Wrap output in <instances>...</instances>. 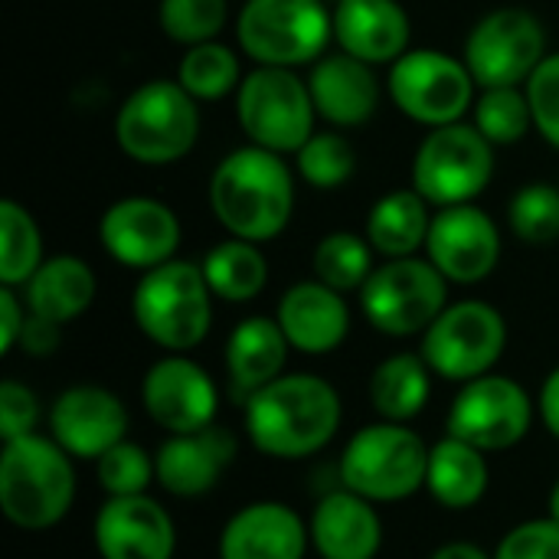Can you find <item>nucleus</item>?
Masks as SVG:
<instances>
[{"label": "nucleus", "instance_id": "obj_32", "mask_svg": "<svg viewBox=\"0 0 559 559\" xmlns=\"http://www.w3.org/2000/svg\"><path fill=\"white\" fill-rule=\"evenodd\" d=\"M174 79L203 105V102H219L226 95H236L246 75H242V62L236 49L219 39H210V43L183 49Z\"/></svg>", "mask_w": 559, "mask_h": 559}, {"label": "nucleus", "instance_id": "obj_31", "mask_svg": "<svg viewBox=\"0 0 559 559\" xmlns=\"http://www.w3.org/2000/svg\"><path fill=\"white\" fill-rule=\"evenodd\" d=\"M200 269L206 275L210 292L229 305H246V301L259 298L269 285V259H265L262 246L239 239V236L216 242L200 259Z\"/></svg>", "mask_w": 559, "mask_h": 559}, {"label": "nucleus", "instance_id": "obj_35", "mask_svg": "<svg viewBox=\"0 0 559 559\" xmlns=\"http://www.w3.org/2000/svg\"><path fill=\"white\" fill-rule=\"evenodd\" d=\"M472 124L495 144L511 147L534 131V111L524 85H501V88H478Z\"/></svg>", "mask_w": 559, "mask_h": 559}, {"label": "nucleus", "instance_id": "obj_40", "mask_svg": "<svg viewBox=\"0 0 559 559\" xmlns=\"http://www.w3.org/2000/svg\"><path fill=\"white\" fill-rule=\"evenodd\" d=\"M527 98L534 111V131L559 151V52H550L527 79Z\"/></svg>", "mask_w": 559, "mask_h": 559}, {"label": "nucleus", "instance_id": "obj_20", "mask_svg": "<svg viewBox=\"0 0 559 559\" xmlns=\"http://www.w3.org/2000/svg\"><path fill=\"white\" fill-rule=\"evenodd\" d=\"M373 69L377 66L344 49L324 52L308 72V88H311L318 118H324L337 131L367 124L377 115L380 98H383V88Z\"/></svg>", "mask_w": 559, "mask_h": 559}, {"label": "nucleus", "instance_id": "obj_9", "mask_svg": "<svg viewBox=\"0 0 559 559\" xmlns=\"http://www.w3.org/2000/svg\"><path fill=\"white\" fill-rule=\"evenodd\" d=\"M495 151L472 121L429 128L413 157V187L432 210L475 203L495 180Z\"/></svg>", "mask_w": 559, "mask_h": 559}, {"label": "nucleus", "instance_id": "obj_10", "mask_svg": "<svg viewBox=\"0 0 559 559\" xmlns=\"http://www.w3.org/2000/svg\"><path fill=\"white\" fill-rule=\"evenodd\" d=\"M393 105L423 128H442L465 121L478 98V82L465 59L432 46H413L386 75Z\"/></svg>", "mask_w": 559, "mask_h": 559}, {"label": "nucleus", "instance_id": "obj_30", "mask_svg": "<svg viewBox=\"0 0 559 559\" xmlns=\"http://www.w3.org/2000/svg\"><path fill=\"white\" fill-rule=\"evenodd\" d=\"M432 367L423 354H390L370 373V406L386 423L416 419L432 396Z\"/></svg>", "mask_w": 559, "mask_h": 559}, {"label": "nucleus", "instance_id": "obj_24", "mask_svg": "<svg viewBox=\"0 0 559 559\" xmlns=\"http://www.w3.org/2000/svg\"><path fill=\"white\" fill-rule=\"evenodd\" d=\"M236 459V439L223 426L190 436H167L154 455L157 485L174 498H203L213 491Z\"/></svg>", "mask_w": 559, "mask_h": 559}, {"label": "nucleus", "instance_id": "obj_25", "mask_svg": "<svg viewBox=\"0 0 559 559\" xmlns=\"http://www.w3.org/2000/svg\"><path fill=\"white\" fill-rule=\"evenodd\" d=\"M308 531L311 547L321 559H377L383 547V521L373 501L347 488L318 501Z\"/></svg>", "mask_w": 559, "mask_h": 559}, {"label": "nucleus", "instance_id": "obj_14", "mask_svg": "<svg viewBox=\"0 0 559 559\" xmlns=\"http://www.w3.org/2000/svg\"><path fill=\"white\" fill-rule=\"evenodd\" d=\"M534 400L527 390L501 373H485L478 380L462 383L459 396L449 406L445 436H455L475 449L508 452L527 439L534 426Z\"/></svg>", "mask_w": 559, "mask_h": 559}, {"label": "nucleus", "instance_id": "obj_33", "mask_svg": "<svg viewBox=\"0 0 559 559\" xmlns=\"http://www.w3.org/2000/svg\"><path fill=\"white\" fill-rule=\"evenodd\" d=\"M377 269V252L367 242V236L350 233V229H337L328 233L311 255V272L318 282H324L328 288L347 295V292H360L367 285V278Z\"/></svg>", "mask_w": 559, "mask_h": 559}, {"label": "nucleus", "instance_id": "obj_16", "mask_svg": "<svg viewBox=\"0 0 559 559\" xmlns=\"http://www.w3.org/2000/svg\"><path fill=\"white\" fill-rule=\"evenodd\" d=\"M141 403L151 423L170 436H190L216 426L219 390L213 377L187 354H167L147 367L141 380Z\"/></svg>", "mask_w": 559, "mask_h": 559}, {"label": "nucleus", "instance_id": "obj_4", "mask_svg": "<svg viewBox=\"0 0 559 559\" xmlns=\"http://www.w3.org/2000/svg\"><path fill=\"white\" fill-rule=\"evenodd\" d=\"M121 154L144 167H170L200 141V102L177 79H147L115 111Z\"/></svg>", "mask_w": 559, "mask_h": 559}, {"label": "nucleus", "instance_id": "obj_8", "mask_svg": "<svg viewBox=\"0 0 559 559\" xmlns=\"http://www.w3.org/2000/svg\"><path fill=\"white\" fill-rule=\"evenodd\" d=\"M236 118L249 144L282 157L298 154L318 121L308 75L282 66H255L236 88Z\"/></svg>", "mask_w": 559, "mask_h": 559}, {"label": "nucleus", "instance_id": "obj_5", "mask_svg": "<svg viewBox=\"0 0 559 559\" xmlns=\"http://www.w3.org/2000/svg\"><path fill=\"white\" fill-rule=\"evenodd\" d=\"M213 298L200 262L170 259L141 272L131 292V318L160 350L187 354L200 347L213 328Z\"/></svg>", "mask_w": 559, "mask_h": 559}, {"label": "nucleus", "instance_id": "obj_19", "mask_svg": "<svg viewBox=\"0 0 559 559\" xmlns=\"http://www.w3.org/2000/svg\"><path fill=\"white\" fill-rule=\"evenodd\" d=\"M92 540L102 559H174V518L147 495L108 498L92 524Z\"/></svg>", "mask_w": 559, "mask_h": 559}, {"label": "nucleus", "instance_id": "obj_29", "mask_svg": "<svg viewBox=\"0 0 559 559\" xmlns=\"http://www.w3.org/2000/svg\"><path fill=\"white\" fill-rule=\"evenodd\" d=\"M491 481V468L481 449L445 436L429 449V468H426V488L429 495L449 508V511H468L475 508Z\"/></svg>", "mask_w": 559, "mask_h": 559}, {"label": "nucleus", "instance_id": "obj_42", "mask_svg": "<svg viewBox=\"0 0 559 559\" xmlns=\"http://www.w3.org/2000/svg\"><path fill=\"white\" fill-rule=\"evenodd\" d=\"M39 423V400L29 386L20 380H3L0 383V439H23L33 436Z\"/></svg>", "mask_w": 559, "mask_h": 559}, {"label": "nucleus", "instance_id": "obj_2", "mask_svg": "<svg viewBox=\"0 0 559 559\" xmlns=\"http://www.w3.org/2000/svg\"><path fill=\"white\" fill-rule=\"evenodd\" d=\"M341 393L314 373H282L246 400V436L269 459H308L341 432Z\"/></svg>", "mask_w": 559, "mask_h": 559}, {"label": "nucleus", "instance_id": "obj_7", "mask_svg": "<svg viewBox=\"0 0 559 559\" xmlns=\"http://www.w3.org/2000/svg\"><path fill=\"white\" fill-rule=\"evenodd\" d=\"M429 445L406 423H373L350 436L341 455V485L373 504H393L426 488Z\"/></svg>", "mask_w": 559, "mask_h": 559}, {"label": "nucleus", "instance_id": "obj_45", "mask_svg": "<svg viewBox=\"0 0 559 559\" xmlns=\"http://www.w3.org/2000/svg\"><path fill=\"white\" fill-rule=\"evenodd\" d=\"M537 413H540L544 426L550 429V436H557L559 439V367L554 373H547V380H544V386H540Z\"/></svg>", "mask_w": 559, "mask_h": 559}, {"label": "nucleus", "instance_id": "obj_18", "mask_svg": "<svg viewBox=\"0 0 559 559\" xmlns=\"http://www.w3.org/2000/svg\"><path fill=\"white\" fill-rule=\"evenodd\" d=\"M49 439L72 459L98 462L108 449L124 442L128 409L111 390L79 383L56 396L49 409Z\"/></svg>", "mask_w": 559, "mask_h": 559}, {"label": "nucleus", "instance_id": "obj_34", "mask_svg": "<svg viewBox=\"0 0 559 559\" xmlns=\"http://www.w3.org/2000/svg\"><path fill=\"white\" fill-rule=\"evenodd\" d=\"M43 262L46 252L36 216L16 200H0V285L23 288Z\"/></svg>", "mask_w": 559, "mask_h": 559}, {"label": "nucleus", "instance_id": "obj_15", "mask_svg": "<svg viewBox=\"0 0 559 559\" xmlns=\"http://www.w3.org/2000/svg\"><path fill=\"white\" fill-rule=\"evenodd\" d=\"M180 236V216L157 197H121L98 219L102 249L134 272H151L177 259Z\"/></svg>", "mask_w": 559, "mask_h": 559}, {"label": "nucleus", "instance_id": "obj_41", "mask_svg": "<svg viewBox=\"0 0 559 559\" xmlns=\"http://www.w3.org/2000/svg\"><path fill=\"white\" fill-rule=\"evenodd\" d=\"M495 559H559V524L554 518H540L511 527L501 537Z\"/></svg>", "mask_w": 559, "mask_h": 559}, {"label": "nucleus", "instance_id": "obj_38", "mask_svg": "<svg viewBox=\"0 0 559 559\" xmlns=\"http://www.w3.org/2000/svg\"><path fill=\"white\" fill-rule=\"evenodd\" d=\"M508 226L521 242L547 246L559 239V183L534 180L511 197Z\"/></svg>", "mask_w": 559, "mask_h": 559}, {"label": "nucleus", "instance_id": "obj_23", "mask_svg": "<svg viewBox=\"0 0 559 559\" xmlns=\"http://www.w3.org/2000/svg\"><path fill=\"white\" fill-rule=\"evenodd\" d=\"M308 547V524L282 501L246 504L219 534V559H305Z\"/></svg>", "mask_w": 559, "mask_h": 559}, {"label": "nucleus", "instance_id": "obj_27", "mask_svg": "<svg viewBox=\"0 0 559 559\" xmlns=\"http://www.w3.org/2000/svg\"><path fill=\"white\" fill-rule=\"evenodd\" d=\"M95 295H98V278H95L92 265L69 252L46 255V262L23 285L26 308L36 318H46L62 328L69 321L82 318L92 308Z\"/></svg>", "mask_w": 559, "mask_h": 559}, {"label": "nucleus", "instance_id": "obj_13", "mask_svg": "<svg viewBox=\"0 0 559 559\" xmlns=\"http://www.w3.org/2000/svg\"><path fill=\"white\" fill-rule=\"evenodd\" d=\"M547 56V29L540 16L524 7H498L485 13L465 36L462 49L478 88L527 85Z\"/></svg>", "mask_w": 559, "mask_h": 559}, {"label": "nucleus", "instance_id": "obj_12", "mask_svg": "<svg viewBox=\"0 0 559 559\" xmlns=\"http://www.w3.org/2000/svg\"><path fill=\"white\" fill-rule=\"evenodd\" d=\"M508 347L504 314L478 298L449 305L432 328L423 334L419 354L436 377L452 383H468L485 373H495Z\"/></svg>", "mask_w": 559, "mask_h": 559}, {"label": "nucleus", "instance_id": "obj_39", "mask_svg": "<svg viewBox=\"0 0 559 559\" xmlns=\"http://www.w3.org/2000/svg\"><path fill=\"white\" fill-rule=\"evenodd\" d=\"M95 475L108 498H131L147 495V488L157 481V465L147 449L124 439L95 462Z\"/></svg>", "mask_w": 559, "mask_h": 559}, {"label": "nucleus", "instance_id": "obj_6", "mask_svg": "<svg viewBox=\"0 0 559 559\" xmlns=\"http://www.w3.org/2000/svg\"><path fill=\"white\" fill-rule=\"evenodd\" d=\"M236 43L255 66H314L334 43V13L324 0H242Z\"/></svg>", "mask_w": 559, "mask_h": 559}, {"label": "nucleus", "instance_id": "obj_44", "mask_svg": "<svg viewBox=\"0 0 559 559\" xmlns=\"http://www.w3.org/2000/svg\"><path fill=\"white\" fill-rule=\"evenodd\" d=\"M59 331H62V324H52V321L36 318L29 311L26 328H23V337H20V347L26 354H33V357H46V354H52L59 347Z\"/></svg>", "mask_w": 559, "mask_h": 559}, {"label": "nucleus", "instance_id": "obj_17", "mask_svg": "<svg viewBox=\"0 0 559 559\" xmlns=\"http://www.w3.org/2000/svg\"><path fill=\"white\" fill-rule=\"evenodd\" d=\"M426 259L449 278V285H478L501 262L498 223L478 203L436 210Z\"/></svg>", "mask_w": 559, "mask_h": 559}, {"label": "nucleus", "instance_id": "obj_22", "mask_svg": "<svg viewBox=\"0 0 559 559\" xmlns=\"http://www.w3.org/2000/svg\"><path fill=\"white\" fill-rule=\"evenodd\" d=\"M275 321L285 331L292 350L324 357L337 350L350 334V308L341 292L318 278L295 282L275 308Z\"/></svg>", "mask_w": 559, "mask_h": 559}, {"label": "nucleus", "instance_id": "obj_36", "mask_svg": "<svg viewBox=\"0 0 559 559\" xmlns=\"http://www.w3.org/2000/svg\"><path fill=\"white\" fill-rule=\"evenodd\" d=\"M295 170L314 190H341L357 174V151L337 128L334 131H314L298 147Z\"/></svg>", "mask_w": 559, "mask_h": 559}, {"label": "nucleus", "instance_id": "obj_11", "mask_svg": "<svg viewBox=\"0 0 559 559\" xmlns=\"http://www.w3.org/2000/svg\"><path fill=\"white\" fill-rule=\"evenodd\" d=\"M360 308L386 337H416L449 308V278L426 259H383L360 288Z\"/></svg>", "mask_w": 559, "mask_h": 559}, {"label": "nucleus", "instance_id": "obj_46", "mask_svg": "<svg viewBox=\"0 0 559 559\" xmlns=\"http://www.w3.org/2000/svg\"><path fill=\"white\" fill-rule=\"evenodd\" d=\"M429 559H495L488 557L481 547H475V544H445V547H439L436 554Z\"/></svg>", "mask_w": 559, "mask_h": 559}, {"label": "nucleus", "instance_id": "obj_1", "mask_svg": "<svg viewBox=\"0 0 559 559\" xmlns=\"http://www.w3.org/2000/svg\"><path fill=\"white\" fill-rule=\"evenodd\" d=\"M210 210L229 236L272 242L295 213V170L282 154L246 141L213 167Z\"/></svg>", "mask_w": 559, "mask_h": 559}, {"label": "nucleus", "instance_id": "obj_37", "mask_svg": "<svg viewBox=\"0 0 559 559\" xmlns=\"http://www.w3.org/2000/svg\"><path fill=\"white\" fill-rule=\"evenodd\" d=\"M229 20V0H157V23L167 39L200 46L219 39Z\"/></svg>", "mask_w": 559, "mask_h": 559}, {"label": "nucleus", "instance_id": "obj_47", "mask_svg": "<svg viewBox=\"0 0 559 559\" xmlns=\"http://www.w3.org/2000/svg\"><path fill=\"white\" fill-rule=\"evenodd\" d=\"M547 518H554L559 524V481L554 485V491H550V514Z\"/></svg>", "mask_w": 559, "mask_h": 559}, {"label": "nucleus", "instance_id": "obj_26", "mask_svg": "<svg viewBox=\"0 0 559 559\" xmlns=\"http://www.w3.org/2000/svg\"><path fill=\"white\" fill-rule=\"evenodd\" d=\"M288 350H292V344L275 318H265V314L242 318L229 331L226 354H223L233 390L249 400L252 393H259L262 386L278 380L285 373Z\"/></svg>", "mask_w": 559, "mask_h": 559}, {"label": "nucleus", "instance_id": "obj_21", "mask_svg": "<svg viewBox=\"0 0 559 559\" xmlns=\"http://www.w3.org/2000/svg\"><path fill=\"white\" fill-rule=\"evenodd\" d=\"M337 49L370 62L393 66L413 46V23L400 0H334Z\"/></svg>", "mask_w": 559, "mask_h": 559}, {"label": "nucleus", "instance_id": "obj_43", "mask_svg": "<svg viewBox=\"0 0 559 559\" xmlns=\"http://www.w3.org/2000/svg\"><path fill=\"white\" fill-rule=\"evenodd\" d=\"M26 318H29L26 298H20L16 288L3 285V288H0V354H3V357L13 354V350L20 347Z\"/></svg>", "mask_w": 559, "mask_h": 559}, {"label": "nucleus", "instance_id": "obj_3", "mask_svg": "<svg viewBox=\"0 0 559 559\" xmlns=\"http://www.w3.org/2000/svg\"><path fill=\"white\" fill-rule=\"evenodd\" d=\"M75 504L72 455L46 436L3 442L0 452V508L20 531H49Z\"/></svg>", "mask_w": 559, "mask_h": 559}, {"label": "nucleus", "instance_id": "obj_28", "mask_svg": "<svg viewBox=\"0 0 559 559\" xmlns=\"http://www.w3.org/2000/svg\"><path fill=\"white\" fill-rule=\"evenodd\" d=\"M432 216H436L432 203L416 187L390 190L370 206L364 236H367V242L373 246L377 255H383V259H409V255L426 252Z\"/></svg>", "mask_w": 559, "mask_h": 559}]
</instances>
